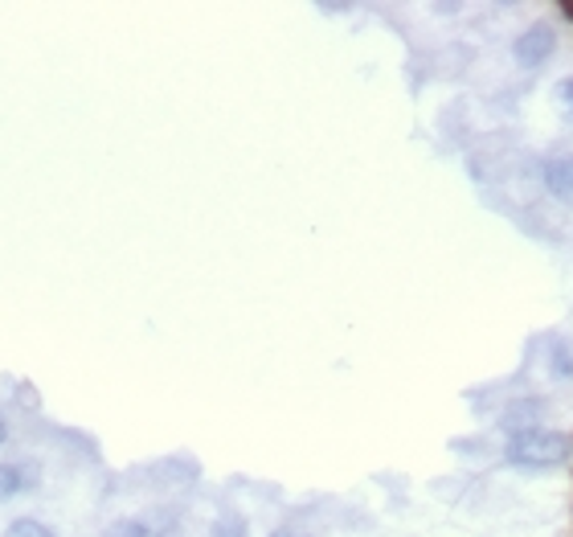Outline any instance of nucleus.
<instances>
[{
	"label": "nucleus",
	"instance_id": "423d86ee",
	"mask_svg": "<svg viewBox=\"0 0 573 537\" xmlns=\"http://www.w3.org/2000/svg\"><path fill=\"white\" fill-rule=\"evenodd\" d=\"M553 378L558 381L573 378V345H565V341L553 345Z\"/></svg>",
	"mask_w": 573,
	"mask_h": 537
},
{
	"label": "nucleus",
	"instance_id": "0eeeda50",
	"mask_svg": "<svg viewBox=\"0 0 573 537\" xmlns=\"http://www.w3.org/2000/svg\"><path fill=\"white\" fill-rule=\"evenodd\" d=\"M209 537H250V529H247V522L242 517H221V522L214 525V534Z\"/></svg>",
	"mask_w": 573,
	"mask_h": 537
},
{
	"label": "nucleus",
	"instance_id": "9b49d317",
	"mask_svg": "<svg viewBox=\"0 0 573 537\" xmlns=\"http://www.w3.org/2000/svg\"><path fill=\"white\" fill-rule=\"evenodd\" d=\"M9 439V427H4V419H0V443Z\"/></svg>",
	"mask_w": 573,
	"mask_h": 537
},
{
	"label": "nucleus",
	"instance_id": "1a4fd4ad",
	"mask_svg": "<svg viewBox=\"0 0 573 537\" xmlns=\"http://www.w3.org/2000/svg\"><path fill=\"white\" fill-rule=\"evenodd\" d=\"M558 103H561V111H565V115L573 119V79H561L558 82Z\"/></svg>",
	"mask_w": 573,
	"mask_h": 537
},
{
	"label": "nucleus",
	"instance_id": "6e6552de",
	"mask_svg": "<svg viewBox=\"0 0 573 537\" xmlns=\"http://www.w3.org/2000/svg\"><path fill=\"white\" fill-rule=\"evenodd\" d=\"M111 537H160V534L144 522H124V525H115V529H111Z\"/></svg>",
	"mask_w": 573,
	"mask_h": 537
},
{
	"label": "nucleus",
	"instance_id": "39448f33",
	"mask_svg": "<svg viewBox=\"0 0 573 537\" xmlns=\"http://www.w3.org/2000/svg\"><path fill=\"white\" fill-rule=\"evenodd\" d=\"M25 489V472L13 468V464H0V501H9L16 492Z\"/></svg>",
	"mask_w": 573,
	"mask_h": 537
},
{
	"label": "nucleus",
	"instance_id": "9d476101",
	"mask_svg": "<svg viewBox=\"0 0 573 537\" xmlns=\"http://www.w3.org/2000/svg\"><path fill=\"white\" fill-rule=\"evenodd\" d=\"M271 537H308L303 529H295V525H283V529H275Z\"/></svg>",
	"mask_w": 573,
	"mask_h": 537
},
{
	"label": "nucleus",
	"instance_id": "f257e3e1",
	"mask_svg": "<svg viewBox=\"0 0 573 537\" xmlns=\"http://www.w3.org/2000/svg\"><path fill=\"white\" fill-rule=\"evenodd\" d=\"M512 468H528V472H549V468H561L573 459V439L561 435V431H520L516 439L508 443V456H504Z\"/></svg>",
	"mask_w": 573,
	"mask_h": 537
},
{
	"label": "nucleus",
	"instance_id": "f03ea898",
	"mask_svg": "<svg viewBox=\"0 0 573 537\" xmlns=\"http://www.w3.org/2000/svg\"><path fill=\"white\" fill-rule=\"evenodd\" d=\"M553 49H558V30L553 25H532V30H525L516 37L512 54H516V62L525 66V70H532V66L549 62Z\"/></svg>",
	"mask_w": 573,
	"mask_h": 537
},
{
	"label": "nucleus",
	"instance_id": "7ed1b4c3",
	"mask_svg": "<svg viewBox=\"0 0 573 537\" xmlns=\"http://www.w3.org/2000/svg\"><path fill=\"white\" fill-rule=\"evenodd\" d=\"M545 185L558 202H570L573 206V157H553L545 164Z\"/></svg>",
	"mask_w": 573,
	"mask_h": 537
},
{
	"label": "nucleus",
	"instance_id": "20e7f679",
	"mask_svg": "<svg viewBox=\"0 0 573 537\" xmlns=\"http://www.w3.org/2000/svg\"><path fill=\"white\" fill-rule=\"evenodd\" d=\"M4 537H58V534H54L46 522H33V517H16V522L4 529Z\"/></svg>",
	"mask_w": 573,
	"mask_h": 537
}]
</instances>
